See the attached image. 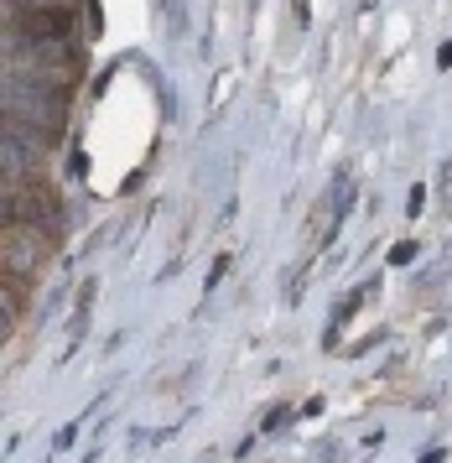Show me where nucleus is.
Listing matches in <instances>:
<instances>
[{
    "label": "nucleus",
    "mask_w": 452,
    "mask_h": 463,
    "mask_svg": "<svg viewBox=\"0 0 452 463\" xmlns=\"http://www.w3.org/2000/svg\"><path fill=\"white\" fill-rule=\"evenodd\" d=\"M68 115V94L47 79H21L11 73V89H5V120L16 126H37V130H52Z\"/></svg>",
    "instance_id": "1"
},
{
    "label": "nucleus",
    "mask_w": 452,
    "mask_h": 463,
    "mask_svg": "<svg viewBox=\"0 0 452 463\" xmlns=\"http://www.w3.org/2000/svg\"><path fill=\"white\" fill-rule=\"evenodd\" d=\"M42 266V234L37 224H5V276L16 281V276L37 271Z\"/></svg>",
    "instance_id": "2"
},
{
    "label": "nucleus",
    "mask_w": 452,
    "mask_h": 463,
    "mask_svg": "<svg viewBox=\"0 0 452 463\" xmlns=\"http://www.w3.org/2000/svg\"><path fill=\"white\" fill-rule=\"evenodd\" d=\"M353 193H359V183H353V172H338V183H333V198H328V234L344 224V213H349Z\"/></svg>",
    "instance_id": "3"
},
{
    "label": "nucleus",
    "mask_w": 452,
    "mask_h": 463,
    "mask_svg": "<svg viewBox=\"0 0 452 463\" xmlns=\"http://www.w3.org/2000/svg\"><path fill=\"white\" fill-rule=\"evenodd\" d=\"M162 11H166V32H183V26H187L183 0H162Z\"/></svg>",
    "instance_id": "4"
},
{
    "label": "nucleus",
    "mask_w": 452,
    "mask_h": 463,
    "mask_svg": "<svg viewBox=\"0 0 452 463\" xmlns=\"http://www.w3.org/2000/svg\"><path fill=\"white\" fill-rule=\"evenodd\" d=\"M416 260V245H395L391 250V266H411Z\"/></svg>",
    "instance_id": "5"
},
{
    "label": "nucleus",
    "mask_w": 452,
    "mask_h": 463,
    "mask_svg": "<svg viewBox=\"0 0 452 463\" xmlns=\"http://www.w3.org/2000/svg\"><path fill=\"white\" fill-rule=\"evenodd\" d=\"M37 5H62V0H37Z\"/></svg>",
    "instance_id": "6"
}]
</instances>
